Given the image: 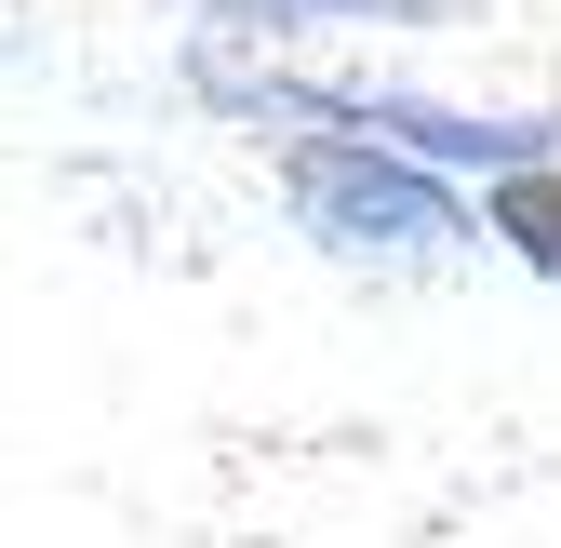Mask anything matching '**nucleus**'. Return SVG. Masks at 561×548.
Returning <instances> with one entry per match:
<instances>
[{
	"instance_id": "nucleus-3",
	"label": "nucleus",
	"mask_w": 561,
	"mask_h": 548,
	"mask_svg": "<svg viewBox=\"0 0 561 548\" xmlns=\"http://www.w3.org/2000/svg\"><path fill=\"white\" fill-rule=\"evenodd\" d=\"M267 14H334V27H401V14H442V0H267Z\"/></svg>"
},
{
	"instance_id": "nucleus-2",
	"label": "nucleus",
	"mask_w": 561,
	"mask_h": 548,
	"mask_svg": "<svg viewBox=\"0 0 561 548\" xmlns=\"http://www.w3.org/2000/svg\"><path fill=\"white\" fill-rule=\"evenodd\" d=\"M481 215H495V241H508L522 267H548V282H561V161H548V174H508Z\"/></svg>"
},
{
	"instance_id": "nucleus-1",
	"label": "nucleus",
	"mask_w": 561,
	"mask_h": 548,
	"mask_svg": "<svg viewBox=\"0 0 561 548\" xmlns=\"http://www.w3.org/2000/svg\"><path fill=\"white\" fill-rule=\"evenodd\" d=\"M280 201H295V228L334 241V254H468V201L401 161V148H362V134H295V161H280Z\"/></svg>"
}]
</instances>
